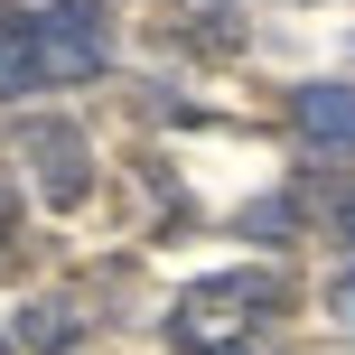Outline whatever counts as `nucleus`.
<instances>
[{"mask_svg": "<svg viewBox=\"0 0 355 355\" xmlns=\"http://www.w3.org/2000/svg\"><path fill=\"white\" fill-rule=\"evenodd\" d=\"M290 309H300V281H290L281 262H243V271L187 281L159 309V337H168V355H243V346H262Z\"/></svg>", "mask_w": 355, "mask_h": 355, "instance_id": "obj_1", "label": "nucleus"}, {"mask_svg": "<svg viewBox=\"0 0 355 355\" xmlns=\"http://www.w3.org/2000/svg\"><path fill=\"white\" fill-rule=\"evenodd\" d=\"M10 178L37 196L47 215H85L94 206V187H103V168H94V131L75 122V112H47V103H28L10 122Z\"/></svg>", "mask_w": 355, "mask_h": 355, "instance_id": "obj_2", "label": "nucleus"}, {"mask_svg": "<svg viewBox=\"0 0 355 355\" xmlns=\"http://www.w3.org/2000/svg\"><path fill=\"white\" fill-rule=\"evenodd\" d=\"M28 47H37L47 94H75V85H103L112 75L122 19H112V0H37L28 10Z\"/></svg>", "mask_w": 355, "mask_h": 355, "instance_id": "obj_3", "label": "nucleus"}, {"mask_svg": "<svg viewBox=\"0 0 355 355\" xmlns=\"http://www.w3.org/2000/svg\"><path fill=\"white\" fill-rule=\"evenodd\" d=\"M131 215H141V243H196V196L159 150H131Z\"/></svg>", "mask_w": 355, "mask_h": 355, "instance_id": "obj_4", "label": "nucleus"}, {"mask_svg": "<svg viewBox=\"0 0 355 355\" xmlns=\"http://www.w3.org/2000/svg\"><path fill=\"white\" fill-rule=\"evenodd\" d=\"M85 337H94V318H85L75 290H37V300H19L10 327H0L10 355H85Z\"/></svg>", "mask_w": 355, "mask_h": 355, "instance_id": "obj_5", "label": "nucleus"}, {"mask_svg": "<svg viewBox=\"0 0 355 355\" xmlns=\"http://www.w3.org/2000/svg\"><path fill=\"white\" fill-rule=\"evenodd\" d=\"M281 112H290V131L309 141V159H355V85H290L281 94Z\"/></svg>", "mask_w": 355, "mask_h": 355, "instance_id": "obj_6", "label": "nucleus"}, {"mask_svg": "<svg viewBox=\"0 0 355 355\" xmlns=\"http://www.w3.org/2000/svg\"><path fill=\"white\" fill-rule=\"evenodd\" d=\"M290 196H300L309 234H327V243H337L346 262H355V168H337V159H300Z\"/></svg>", "mask_w": 355, "mask_h": 355, "instance_id": "obj_7", "label": "nucleus"}, {"mask_svg": "<svg viewBox=\"0 0 355 355\" xmlns=\"http://www.w3.org/2000/svg\"><path fill=\"white\" fill-rule=\"evenodd\" d=\"M168 37L196 47V56H243L252 47V19H243V0H178V10H168Z\"/></svg>", "mask_w": 355, "mask_h": 355, "instance_id": "obj_8", "label": "nucleus"}, {"mask_svg": "<svg viewBox=\"0 0 355 355\" xmlns=\"http://www.w3.org/2000/svg\"><path fill=\"white\" fill-rule=\"evenodd\" d=\"M234 234H243L252 252H300L309 215H300V196H290V187H262V196H243V206H234Z\"/></svg>", "mask_w": 355, "mask_h": 355, "instance_id": "obj_9", "label": "nucleus"}, {"mask_svg": "<svg viewBox=\"0 0 355 355\" xmlns=\"http://www.w3.org/2000/svg\"><path fill=\"white\" fill-rule=\"evenodd\" d=\"M37 94H47V75H37V47H28V10H19V0H0V103L28 112Z\"/></svg>", "mask_w": 355, "mask_h": 355, "instance_id": "obj_10", "label": "nucleus"}, {"mask_svg": "<svg viewBox=\"0 0 355 355\" xmlns=\"http://www.w3.org/2000/svg\"><path fill=\"white\" fill-rule=\"evenodd\" d=\"M131 112H141V122H168V131H206V122H215V112L196 103V94L159 85V75H141V85H131Z\"/></svg>", "mask_w": 355, "mask_h": 355, "instance_id": "obj_11", "label": "nucleus"}, {"mask_svg": "<svg viewBox=\"0 0 355 355\" xmlns=\"http://www.w3.org/2000/svg\"><path fill=\"white\" fill-rule=\"evenodd\" d=\"M19 215H28V187H19V178H10V168H0V252H10V243H19Z\"/></svg>", "mask_w": 355, "mask_h": 355, "instance_id": "obj_12", "label": "nucleus"}, {"mask_svg": "<svg viewBox=\"0 0 355 355\" xmlns=\"http://www.w3.org/2000/svg\"><path fill=\"white\" fill-rule=\"evenodd\" d=\"M346 168H355V159H346Z\"/></svg>", "mask_w": 355, "mask_h": 355, "instance_id": "obj_13", "label": "nucleus"}]
</instances>
